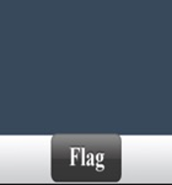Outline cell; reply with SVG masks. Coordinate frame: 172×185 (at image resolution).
Instances as JSON below:
<instances>
[{
	"instance_id": "1",
	"label": "cell",
	"mask_w": 172,
	"mask_h": 185,
	"mask_svg": "<svg viewBox=\"0 0 172 185\" xmlns=\"http://www.w3.org/2000/svg\"><path fill=\"white\" fill-rule=\"evenodd\" d=\"M119 135H55L52 178L60 183H117L122 177Z\"/></svg>"
}]
</instances>
